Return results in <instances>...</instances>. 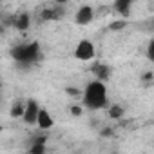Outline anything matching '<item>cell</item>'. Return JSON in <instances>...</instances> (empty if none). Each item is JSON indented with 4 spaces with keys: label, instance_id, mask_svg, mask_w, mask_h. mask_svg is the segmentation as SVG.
I'll return each mask as SVG.
<instances>
[{
    "label": "cell",
    "instance_id": "obj_1",
    "mask_svg": "<svg viewBox=\"0 0 154 154\" xmlns=\"http://www.w3.org/2000/svg\"><path fill=\"white\" fill-rule=\"evenodd\" d=\"M82 107L84 109H89V111H100V109H105L109 105V94H107V85L100 80H91L82 94Z\"/></svg>",
    "mask_w": 154,
    "mask_h": 154
},
{
    "label": "cell",
    "instance_id": "obj_2",
    "mask_svg": "<svg viewBox=\"0 0 154 154\" xmlns=\"http://www.w3.org/2000/svg\"><path fill=\"white\" fill-rule=\"evenodd\" d=\"M11 58L20 63V65H31L38 62L40 58V44L38 42H27V44H18L11 49Z\"/></svg>",
    "mask_w": 154,
    "mask_h": 154
},
{
    "label": "cell",
    "instance_id": "obj_3",
    "mask_svg": "<svg viewBox=\"0 0 154 154\" xmlns=\"http://www.w3.org/2000/svg\"><path fill=\"white\" fill-rule=\"evenodd\" d=\"M74 58L76 60H80V62H91L96 54V49H94V44L91 40H80L78 44H76L74 51H72Z\"/></svg>",
    "mask_w": 154,
    "mask_h": 154
},
{
    "label": "cell",
    "instance_id": "obj_4",
    "mask_svg": "<svg viewBox=\"0 0 154 154\" xmlns=\"http://www.w3.org/2000/svg\"><path fill=\"white\" fill-rule=\"evenodd\" d=\"M94 20V9H93V6H89V4H84V6H80L78 9H76V13H74V22H76V26H89L91 22Z\"/></svg>",
    "mask_w": 154,
    "mask_h": 154
},
{
    "label": "cell",
    "instance_id": "obj_5",
    "mask_svg": "<svg viewBox=\"0 0 154 154\" xmlns=\"http://www.w3.org/2000/svg\"><path fill=\"white\" fill-rule=\"evenodd\" d=\"M38 111H40L38 102H36V100H33V98H29V100L26 102V109H24V114H22L24 123H27V125H36Z\"/></svg>",
    "mask_w": 154,
    "mask_h": 154
},
{
    "label": "cell",
    "instance_id": "obj_6",
    "mask_svg": "<svg viewBox=\"0 0 154 154\" xmlns=\"http://www.w3.org/2000/svg\"><path fill=\"white\" fill-rule=\"evenodd\" d=\"M36 127H38L40 131H49V129L54 127V118H53L51 112H49L47 109H44V107H40V111H38Z\"/></svg>",
    "mask_w": 154,
    "mask_h": 154
},
{
    "label": "cell",
    "instance_id": "obj_7",
    "mask_svg": "<svg viewBox=\"0 0 154 154\" xmlns=\"http://www.w3.org/2000/svg\"><path fill=\"white\" fill-rule=\"evenodd\" d=\"M111 72H112V69H111V65H107V63H102V62H96L94 65H93V74H94V80H100V82H107L109 78H111Z\"/></svg>",
    "mask_w": 154,
    "mask_h": 154
},
{
    "label": "cell",
    "instance_id": "obj_8",
    "mask_svg": "<svg viewBox=\"0 0 154 154\" xmlns=\"http://www.w3.org/2000/svg\"><path fill=\"white\" fill-rule=\"evenodd\" d=\"M9 24H11L15 29H18V31H27L29 26H31V15H27V13H18V15H15V17L9 20Z\"/></svg>",
    "mask_w": 154,
    "mask_h": 154
},
{
    "label": "cell",
    "instance_id": "obj_9",
    "mask_svg": "<svg viewBox=\"0 0 154 154\" xmlns=\"http://www.w3.org/2000/svg\"><path fill=\"white\" fill-rule=\"evenodd\" d=\"M47 150V138L45 136H38L29 143L27 154H45Z\"/></svg>",
    "mask_w": 154,
    "mask_h": 154
},
{
    "label": "cell",
    "instance_id": "obj_10",
    "mask_svg": "<svg viewBox=\"0 0 154 154\" xmlns=\"http://www.w3.org/2000/svg\"><path fill=\"white\" fill-rule=\"evenodd\" d=\"M62 15H63L62 6L54 4V6H51L49 9H44V11L40 13V18H42V20H56V18H62Z\"/></svg>",
    "mask_w": 154,
    "mask_h": 154
},
{
    "label": "cell",
    "instance_id": "obj_11",
    "mask_svg": "<svg viewBox=\"0 0 154 154\" xmlns=\"http://www.w3.org/2000/svg\"><path fill=\"white\" fill-rule=\"evenodd\" d=\"M131 8H132L131 0H116V2L112 4V9L118 15H122V17H129L131 15Z\"/></svg>",
    "mask_w": 154,
    "mask_h": 154
},
{
    "label": "cell",
    "instance_id": "obj_12",
    "mask_svg": "<svg viewBox=\"0 0 154 154\" xmlns=\"http://www.w3.org/2000/svg\"><path fill=\"white\" fill-rule=\"evenodd\" d=\"M24 109H26V102L24 100H15L13 105H11V109H9V116L11 118H22Z\"/></svg>",
    "mask_w": 154,
    "mask_h": 154
},
{
    "label": "cell",
    "instance_id": "obj_13",
    "mask_svg": "<svg viewBox=\"0 0 154 154\" xmlns=\"http://www.w3.org/2000/svg\"><path fill=\"white\" fill-rule=\"evenodd\" d=\"M109 118H112V120H120V118H123V114H125V109L120 105V103H112L111 107H109Z\"/></svg>",
    "mask_w": 154,
    "mask_h": 154
},
{
    "label": "cell",
    "instance_id": "obj_14",
    "mask_svg": "<svg viewBox=\"0 0 154 154\" xmlns=\"http://www.w3.org/2000/svg\"><path fill=\"white\" fill-rule=\"evenodd\" d=\"M127 26H129L127 20H116V22H111V24H109V29H111V31H122V29H125Z\"/></svg>",
    "mask_w": 154,
    "mask_h": 154
},
{
    "label": "cell",
    "instance_id": "obj_15",
    "mask_svg": "<svg viewBox=\"0 0 154 154\" xmlns=\"http://www.w3.org/2000/svg\"><path fill=\"white\" fill-rule=\"evenodd\" d=\"M71 112H72L74 116H82L84 107H82V105H72V107H71Z\"/></svg>",
    "mask_w": 154,
    "mask_h": 154
},
{
    "label": "cell",
    "instance_id": "obj_16",
    "mask_svg": "<svg viewBox=\"0 0 154 154\" xmlns=\"http://www.w3.org/2000/svg\"><path fill=\"white\" fill-rule=\"evenodd\" d=\"M2 131H4V127H2V125H0V134H2Z\"/></svg>",
    "mask_w": 154,
    "mask_h": 154
}]
</instances>
